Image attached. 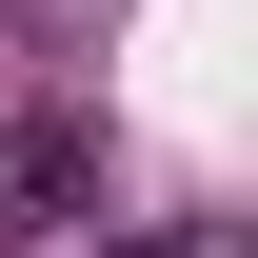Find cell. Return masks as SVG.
<instances>
[{
  "mask_svg": "<svg viewBox=\"0 0 258 258\" xmlns=\"http://www.w3.org/2000/svg\"><path fill=\"white\" fill-rule=\"evenodd\" d=\"M80 219H99V139L80 119H0V258H40Z\"/></svg>",
  "mask_w": 258,
  "mask_h": 258,
  "instance_id": "1",
  "label": "cell"
},
{
  "mask_svg": "<svg viewBox=\"0 0 258 258\" xmlns=\"http://www.w3.org/2000/svg\"><path fill=\"white\" fill-rule=\"evenodd\" d=\"M119 258H199V238H119Z\"/></svg>",
  "mask_w": 258,
  "mask_h": 258,
  "instance_id": "2",
  "label": "cell"
}]
</instances>
